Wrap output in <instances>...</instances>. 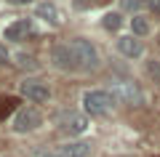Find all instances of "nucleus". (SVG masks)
Returning <instances> with one entry per match:
<instances>
[{
  "mask_svg": "<svg viewBox=\"0 0 160 157\" xmlns=\"http://www.w3.org/2000/svg\"><path fill=\"white\" fill-rule=\"evenodd\" d=\"M112 99L120 101V104H139L142 101V91L136 88L133 83H128V80H118V83H112Z\"/></svg>",
  "mask_w": 160,
  "mask_h": 157,
  "instance_id": "39448f33",
  "label": "nucleus"
},
{
  "mask_svg": "<svg viewBox=\"0 0 160 157\" xmlns=\"http://www.w3.org/2000/svg\"><path fill=\"white\" fill-rule=\"evenodd\" d=\"M131 32H133V37H144L149 32V22L144 16H133L131 19Z\"/></svg>",
  "mask_w": 160,
  "mask_h": 157,
  "instance_id": "ddd939ff",
  "label": "nucleus"
},
{
  "mask_svg": "<svg viewBox=\"0 0 160 157\" xmlns=\"http://www.w3.org/2000/svg\"><path fill=\"white\" fill-rule=\"evenodd\" d=\"M46 157H56V155H46Z\"/></svg>",
  "mask_w": 160,
  "mask_h": 157,
  "instance_id": "412c9836",
  "label": "nucleus"
},
{
  "mask_svg": "<svg viewBox=\"0 0 160 157\" xmlns=\"http://www.w3.org/2000/svg\"><path fill=\"white\" fill-rule=\"evenodd\" d=\"M72 3H75V8L86 11V8H96V6H102L104 0H72Z\"/></svg>",
  "mask_w": 160,
  "mask_h": 157,
  "instance_id": "4468645a",
  "label": "nucleus"
},
{
  "mask_svg": "<svg viewBox=\"0 0 160 157\" xmlns=\"http://www.w3.org/2000/svg\"><path fill=\"white\" fill-rule=\"evenodd\" d=\"M88 128V117L86 115H80V112H62L59 115V130L67 136H80V133H86Z\"/></svg>",
  "mask_w": 160,
  "mask_h": 157,
  "instance_id": "20e7f679",
  "label": "nucleus"
},
{
  "mask_svg": "<svg viewBox=\"0 0 160 157\" xmlns=\"http://www.w3.org/2000/svg\"><path fill=\"white\" fill-rule=\"evenodd\" d=\"M144 0H123V8L126 11H136V8H142Z\"/></svg>",
  "mask_w": 160,
  "mask_h": 157,
  "instance_id": "f3484780",
  "label": "nucleus"
},
{
  "mask_svg": "<svg viewBox=\"0 0 160 157\" xmlns=\"http://www.w3.org/2000/svg\"><path fill=\"white\" fill-rule=\"evenodd\" d=\"M102 24H104V29H109V32H118L120 24H123V16H120L118 11H109V13H104Z\"/></svg>",
  "mask_w": 160,
  "mask_h": 157,
  "instance_id": "f8f14e48",
  "label": "nucleus"
},
{
  "mask_svg": "<svg viewBox=\"0 0 160 157\" xmlns=\"http://www.w3.org/2000/svg\"><path fill=\"white\" fill-rule=\"evenodd\" d=\"M147 72L160 83V61H149V64H147Z\"/></svg>",
  "mask_w": 160,
  "mask_h": 157,
  "instance_id": "dca6fc26",
  "label": "nucleus"
},
{
  "mask_svg": "<svg viewBox=\"0 0 160 157\" xmlns=\"http://www.w3.org/2000/svg\"><path fill=\"white\" fill-rule=\"evenodd\" d=\"M19 67H24V69H38V61H35L32 56H19Z\"/></svg>",
  "mask_w": 160,
  "mask_h": 157,
  "instance_id": "2eb2a0df",
  "label": "nucleus"
},
{
  "mask_svg": "<svg viewBox=\"0 0 160 157\" xmlns=\"http://www.w3.org/2000/svg\"><path fill=\"white\" fill-rule=\"evenodd\" d=\"M8 3H13V6H27V3H32V0H8Z\"/></svg>",
  "mask_w": 160,
  "mask_h": 157,
  "instance_id": "aec40b11",
  "label": "nucleus"
},
{
  "mask_svg": "<svg viewBox=\"0 0 160 157\" xmlns=\"http://www.w3.org/2000/svg\"><path fill=\"white\" fill-rule=\"evenodd\" d=\"M29 32H32V22H29V19H16L13 24H8V27H6L3 37H6V40H13V43H19V40H24Z\"/></svg>",
  "mask_w": 160,
  "mask_h": 157,
  "instance_id": "6e6552de",
  "label": "nucleus"
},
{
  "mask_svg": "<svg viewBox=\"0 0 160 157\" xmlns=\"http://www.w3.org/2000/svg\"><path fill=\"white\" fill-rule=\"evenodd\" d=\"M0 64H11V53H8V48L3 43H0Z\"/></svg>",
  "mask_w": 160,
  "mask_h": 157,
  "instance_id": "a211bd4d",
  "label": "nucleus"
},
{
  "mask_svg": "<svg viewBox=\"0 0 160 157\" xmlns=\"http://www.w3.org/2000/svg\"><path fill=\"white\" fill-rule=\"evenodd\" d=\"M22 96H27L29 101H35V104H43V101L51 99V91H48L46 83H40V80H24L22 83Z\"/></svg>",
  "mask_w": 160,
  "mask_h": 157,
  "instance_id": "423d86ee",
  "label": "nucleus"
},
{
  "mask_svg": "<svg viewBox=\"0 0 160 157\" xmlns=\"http://www.w3.org/2000/svg\"><path fill=\"white\" fill-rule=\"evenodd\" d=\"M147 6H149V11H152V13H158V16H160V0H147Z\"/></svg>",
  "mask_w": 160,
  "mask_h": 157,
  "instance_id": "6ab92c4d",
  "label": "nucleus"
},
{
  "mask_svg": "<svg viewBox=\"0 0 160 157\" xmlns=\"http://www.w3.org/2000/svg\"><path fill=\"white\" fill-rule=\"evenodd\" d=\"M118 101L112 99L109 91H86L83 93V107L91 117H107Z\"/></svg>",
  "mask_w": 160,
  "mask_h": 157,
  "instance_id": "f03ea898",
  "label": "nucleus"
},
{
  "mask_svg": "<svg viewBox=\"0 0 160 157\" xmlns=\"http://www.w3.org/2000/svg\"><path fill=\"white\" fill-rule=\"evenodd\" d=\"M51 61H53V67L62 69V72H72V69H78V67H75V59H72V53H69L67 45H53Z\"/></svg>",
  "mask_w": 160,
  "mask_h": 157,
  "instance_id": "0eeeda50",
  "label": "nucleus"
},
{
  "mask_svg": "<svg viewBox=\"0 0 160 157\" xmlns=\"http://www.w3.org/2000/svg\"><path fill=\"white\" fill-rule=\"evenodd\" d=\"M38 19H43V22H48V24H59L62 22L59 8L53 6V3H40L38 6Z\"/></svg>",
  "mask_w": 160,
  "mask_h": 157,
  "instance_id": "9b49d317",
  "label": "nucleus"
},
{
  "mask_svg": "<svg viewBox=\"0 0 160 157\" xmlns=\"http://www.w3.org/2000/svg\"><path fill=\"white\" fill-rule=\"evenodd\" d=\"M118 51L123 53V56H128V59H139L144 53V45H142V40H139V37L126 35V37L118 40Z\"/></svg>",
  "mask_w": 160,
  "mask_h": 157,
  "instance_id": "9d476101",
  "label": "nucleus"
},
{
  "mask_svg": "<svg viewBox=\"0 0 160 157\" xmlns=\"http://www.w3.org/2000/svg\"><path fill=\"white\" fill-rule=\"evenodd\" d=\"M40 123H43V117H40V112L35 107H22V109H16V115H13L11 128L16 130V133H29V130H38Z\"/></svg>",
  "mask_w": 160,
  "mask_h": 157,
  "instance_id": "7ed1b4c3",
  "label": "nucleus"
},
{
  "mask_svg": "<svg viewBox=\"0 0 160 157\" xmlns=\"http://www.w3.org/2000/svg\"><path fill=\"white\" fill-rule=\"evenodd\" d=\"M88 155H91L88 141H67L56 149V157H88Z\"/></svg>",
  "mask_w": 160,
  "mask_h": 157,
  "instance_id": "1a4fd4ad",
  "label": "nucleus"
},
{
  "mask_svg": "<svg viewBox=\"0 0 160 157\" xmlns=\"http://www.w3.org/2000/svg\"><path fill=\"white\" fill-rule=\"evenodd\" d=\"M67 48H69V53H72V59H75V67L80 69V72H93V69H99V53H96V48H93L88 40H83V37H75V40H69L67 43Z\"/></svg>",
  "mask_w": 160,
  "mask_h": 157,
  "instance_id": "f257e3e1",
  "label": "nucleus"
}]
</instances>
